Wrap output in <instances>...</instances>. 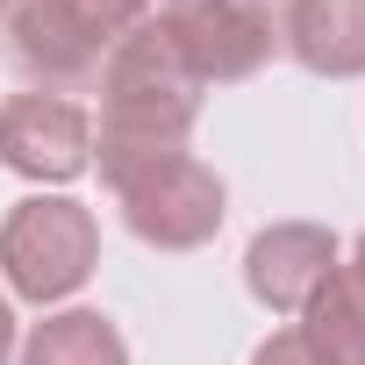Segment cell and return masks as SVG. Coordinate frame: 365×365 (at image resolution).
<instances>
[{
    "mask_svg": "<svg viewBox=\"0 0 365 365\" xmlns=\"http://www.w3.org/2000/svg\"><path fill=\"white\" fill-rule=\"evenodd\" d=\"M294 329L308 336V351H315L322 365H365V287L336 265V272L308 294V308L294 315Z\"/></svg>",
    "mask_w": 365,
    "mask_h": 365,
    "instance_id": "10",
    "label": "cell"
},
{
    "mask_svg": "<svg viewBox=\"0 0 365 365\" xmlns=\"http://www.w3.org/2000/svg\"><path fill=\"white\" fill-rule=\"evenodd\" d=\"M15 344H22V336H15V308H8V294H0V365L15 358Z\"/></svg>",
    "mask_w": 365,
    "mask_h": 365,
    "instance_id": "12",
    "label": "cell"
},
{
    "mask_svg": "<svg viewBox=\"0 0 365 365\" xmlns=\"http://www.w3.org/2000/svg\"><path fill=\"white\" fill-rule=\"evenodd\" d=\"M344 272H351V279H358V287H365V237H358V244H351V258H344Z\"/></svg>",
    "mask_w": 365,
    "mask_h": 365,
    "instance_id": "13",
    "label": "cell"
},
{
    "mask_svg": "<svg viewBox=\"0 0 365 365\" xmlns=\"http://www.w3.org/2000/svg\"><path fill=\"white\" fill-rule=\"evenodd\" d=\"M150 22L201 86H237L279 51V22L258 0H158Z\"/></svg>",
    "mask_w": 365,
    "mask_h": 365,
    "instance_id": "5",
    "label": "cell"
},
{
    "mask_svg": "<svg viewBox=\"0 0 365 365\" xmlns=\"http://www.w3.org/2000/svg\"><path fill=\"white\" fill-rule=\"evenodd\" d=\"M279 51L308 65L315 79H358L365 72V0H287Z\"/></svg>",
    "mask_w": 365,
    "mask_h": 365,
    "instance_id": "8",
    "label": "cell"
},
{
    "mask_svg": "<svg viewBox=\"0 0 365 365\" xmlns=\"http://www.w3.org/2000/svg\"><path fill=\"white\" fill-rule=\"evenodd\" d=\"M101 86V115H93V165L108 187H122V179L150 158H172L187 150L194 122H201V79L179 65V51L158 36V22H136L93 72Z\"/></svg>",
    "mask_w": 365,
    "mask_h": 365,
    "instance_id": "1",
    "label": "cell"
},
{
    "mask_svg": "<svg viewBox=\"0 0 365 365\" xmlns=\"http://www.w3.org/2000/svg\"><path fill=\"white\" fill-rule=\"evenodd\" d=\"M0 165L36 179V187H72L93 165V115L72 93H8L0 101Z\"/></svg>",
    "mask_w": 365,
    "mask_h": 365,
    "instance_id": "6",
    "label": "cell"
},
{
    "mask_svg": "<svg viewBox=\"0 0 365 365\" xmlns=\"http://www.w3.org/2000/svg\"><path fill=\"white\" fill-rule=\"evenodd\" d=\"M93 265H101V222L86 201L29 194L8 208V222H0V279H8L15 301L58 308L93 279Z\"/></svg>",
    "mask_w": 365,
    "mask_h": 365,
    "instance_id": "2",
    "label": "cell"
},
{
    "mask_svg": "<svg viewBox=\"0 0 365 365\" xmlns=\"http://www.w3.org/2000/svg\"><path fill=\"white\" fill-rule=\"evenodd\" d=\"M108 194L122 201L129 237L150 244V251H201L222 230V215H230V187L194 150H172V158L136 165L122 187H108Z\"/></svg>",
    "mask_w": 365,
    "mask_h": 365,
    "instance_id": "4",
    "label": "cell"
},
{
    "mask_svg": "<svg viewBox=\"0 0 365 365\" xmlns=\"http://www.w3.org/2000/svg\"><path fill=\"white\" fill-rule=\"evenodd\" d=\"M251 365H322V358H315V351H308V336L287 322V329H272V336L251 351Z\"/></svg>",
    "mask_w": 365,
    "mask_h": 365,
    "instance_id": "11",
    "label": "cell"
},
{
    "mask_svg": "<svg viewBox=\"0 0 365 365\" xmlns=\"http://www.w3.org/2000/svg\"><path fill=\"white\" fill-rule=\"evenodd\" d=\"M158 0H29L8 22V58L22 65V79H36V93H72L93 86L101 58L150 22Z\"/></svg>",
    "mask_w": 365,
    "mask_h": 365,
    "instance_id": "3",
    "label": "cell"
},
{
    "mask_svg": "<svg viewBox=\"0 0 365 365\" xmlns=\"http://www.w3.org/2000/svg\"><path fill=\"white\" fill-rule=\"evenodd\" d=\"M15 365H129V344L101 308H51L15 344Z\"/></svg>",
    "mask_w": 365,
    "mask_h": 365,
    "instance_id": "9",
    "label": "cell"
},
{
    "mask_svg": "<svg viewBox=\"0 0 365 365\" xmlns=\"http://www.w3.org/2000/svg\"><path fill=\"white\" fill-rule=\"evenodd\" d=\"M344 265V244L322 230V222H265L244 251V287L258 308L272 315H301L308 294Z\"/></svg>",
    "mask_w": 365,
    "mask_h": 365,
    "instance_id": "7",
    "label": "cell"
},
{
    "mask_svg": "<svg viewBox=\"0 0 365 365\" xmlns=\"http://www.w3.org/2000/svg\"><path fill=\"white\" fill-rule=\"evenodd\" d=\"M258 8H265V0H258Z\"/></svg>",
    "mask_w": 365,
    "mask_h": 365,
    "instance_id": "15",
    "label": "cell"
},
{
    "mask_svg": "<svg viewBox=\"0 0 365 365\" xmlns=\"http://www.w3.org/2000/svg\"><path fill=\"white\" fill-rule=\"evenodd\" d=\"M22 8H29V0H0V22H15V15H22Z\"/></svg>",
    "mask_w": 365,
    "mask_h": 365,
    "instance_id": "14",
    "label": "cell"
}]
</instances>
